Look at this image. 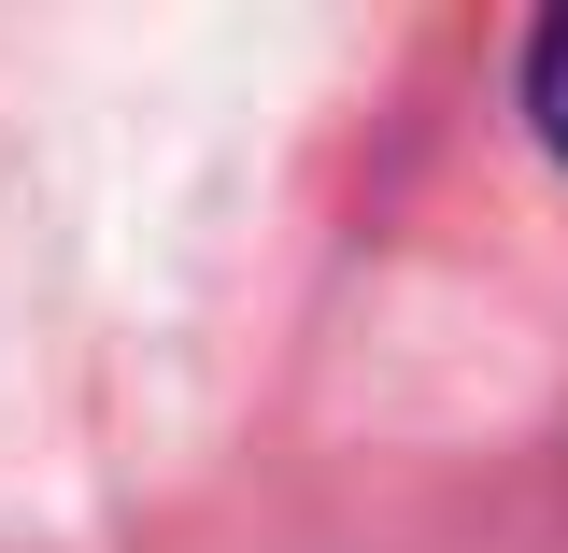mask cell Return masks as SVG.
Listing matches in <instances>:
<instances>
[{
  "mask_svg": "<svg viewBox=\"0 0 568 553\" xmlns=\"http://www.w3.org/2000/svg\"><path fill=\"white\" fill-rule=\"evenodd\" d=\"M526 129L568 156V14H540V29H526Z\"/></svg>",
  "mask_w": 568,
  "mask_h": 553,
  "instance_id": "cell-1",
  "label": "cell"
}]
</instances>
